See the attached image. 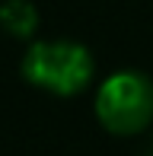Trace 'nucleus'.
I'll use <instances>...</instances> for the list:
<instances>
[{"label":"nucleus","instance_id":"nucleus-2","mask_svg":"<svg viewBox=\"0 0 153 156\" xmlns=\"http://www.w3.org/2000/svg\"><path fill=\"white\" fill-rule=\"evenodd\" d=\"M96 121L115 137H134L153 121V80L144 70H115L96 89Z\"/></svg>","mask_w":153,"mask_h":156},{"label":"nucleus","instance_id":"nucleus-1","mask_svg":"<svg viewBox=\"0 0 153 156\" xmlns=\"http://www.w3.org/2000/svg\"><path fill=\"white\" fill-rule=\"evenodd\" d=\"M19 76L48 96L70 99L86 93L96 80V58L76 38H41L26 48Z\"/></svg>","mask_w":153,"mask_h":156}]
</instances>
